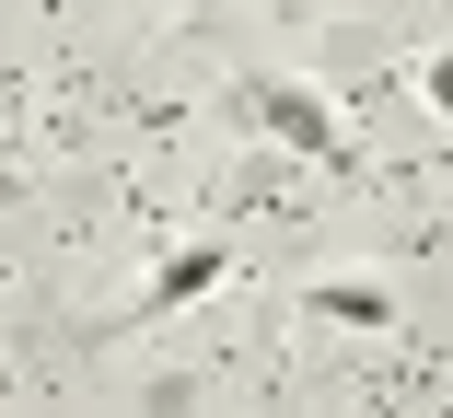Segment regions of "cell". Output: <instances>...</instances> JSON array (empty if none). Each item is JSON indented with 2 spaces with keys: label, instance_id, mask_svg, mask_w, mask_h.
I'll return each mask as SVG.
<instances>
[{
  "label": "cell",
  "instance_id": "cell-3",
  "mask_svg": "<svg viewBox=\"0 0 453 418\" xmlns=\"http://www.w3.org/2000/svg\"><path fill=\"white\" fill-rule=\"evenodd\" d=\"M303 314H326V325H384L395 302H384L372 279H314V291H303Z\"/></svg>",
  "mask_w": 453,
  "mask_h": 418
},
{
  "label": "cell",
  "instance_id": "cell-2",
  "mask_svg": "<svg viewBox=\"0 0 453 418\" xmlns=\"http://www.w3.org/2000/svg\"><path fill=\"white\" fill-rule=\"evenodd\" d=\"M221 279H233V244H187V256L140 291V314H174V302H198V291H221Z\"/></svg>",
  "mask_w": 453,
  "mask_h": 418
},
{
  "label": "cell",
  "instance_id": "cell-4",
  "mask_svg": "<svg viewBox=\"0 0 453 418\" xmlns=\"http://www.w3.org/2000/svg\"><path fill=\"white\" fill-rule=\"evenodd\" d=\"M418 94H430V117H453V58H418Z\"/></svg>",
  "mask_w": 453,
  "mask_h": 418
},
{
  "label": "cell",
  "instance_id": "cell-1",
  "mask_svg": "<svg viewBox=\"0 0 453 418\" xmlns=\"http://www.w3.org/2000/svg\"><path fill=\"white\" fill-rule=\"evenodd\" d=\"M256 117H267V140H280V151H303V163H337V175H349V140H337V117L303 94V81H267V94H256Z\"/></svg>",
  "mask_w": 453,
  "mask_h": 418
}]
</instances>
